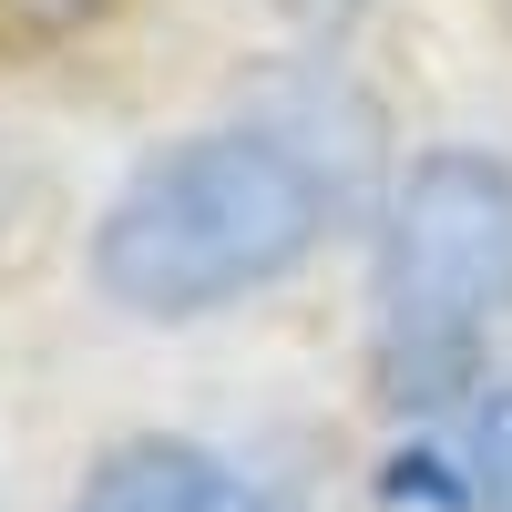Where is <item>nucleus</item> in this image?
I'll use <instances>...</instances> for the list:
<instances>
[{"label":"nucleus","instance_id":"f257e3e1","mask_svg":"<svg viewBox=\"0 0 512 512\" xmlns=\"http://www.w3.org/2000/svg\"><path fill=\"white\" fill-rule=\"evenodd\" d=\"M328 226H338L328 164L297 134L226 123V134H185L123 175V195L93 226V287L123 318L185 328L308 267Z\"/></svg>","mask_w":512,"mask_h":512},{"label":"nucleus","instance_id":"f03ea898","mask_svg":"<svg viewBox=\"0 0 512 512\" xmlns=\"http://www.w3.org/2000/svg\"><path fill=\"white\" fill-rule=\"evenodd\" d=\"M512 318V164L482 144H431L379 205V328L482 338Z\"/></svg>","mask_w":512,"mask_h":512},{"label":"nucleus","instance_id":"7ed1b4c3","mask_svg":"<svg viewBox=\"0 0 512 512\" xmlns=\"http://www.w3.org/2000/svg\"><path fill=\"white\" fill-rule=\"evenodd\" d=\"M72 512H287L267 502L246 472H226L216 451H195V441H123L93 482H82Z\"/></svg>","mask_w":512,"mask_h":512},{"label":"nucleus","instance_id":"20e7f679","mask_svg":"<svg viewBox=\"0 0 512 512\" xmlns=\"http://www.w3.org/2000/svg\"><path fill=\"white\" fill-rule=\"evenodd\" d=\"M441 451H451L461 492H472V512H512V379H482L441 420Z\"/></svg>","mask_w":512,"mask_h":512},{"label":"nucleus","instance_id":"39448f33","mask_svg":"<svg viewBox=\"0 0 512 512\" xmlns=\"http://www.w3.org/2000/svg\"><path fill=\"white\" fill-rule=\"evenodd\" d=\"M0 205H11V185H0Z\"/></svg>","mask_w":512,"mask_h":512}]
</instances>
